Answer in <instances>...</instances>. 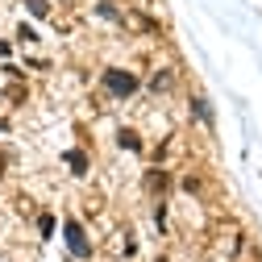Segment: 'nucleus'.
<instances>
[{
    "instance_id": "obj_1",
    "label": "nucleus",
    "mask_w": 262,
    "mask_h": 262,
    "mask_svg": "<svg viewBox=\"0 0 262 262\" xmlns=\"http://www.w3.org/2000/svg\"><path fill=\"white\" fill-rule=\"evenodd\" d=\"M104 88L117 96V100H125V96H134V92H138V75H129V71L113 67V71H104Z\"/></svg>"
},
{
    "instance_id": "obj_2",
    "label": "nucleus",
    "mask_w": 262,
    "mask_h": 262,
    "mask_svg": "<svg viewBox=\"0 0 262 262\" xmlns=\"http://www.w3.org/2000/svg\"><path fill=\"white\" fill-rule=\"evenodd\" d=\"M62 229H67V250H71L75 258H88V254H92V242H88V233H83V225H79V221H67Z\"/></svg>"
},
{
    "instance_id": "obj_3",
    "label": "nucleus",
    "mask_w": 262,
    "mask_h": 262,
    "mask_svg": "<svg viewBox=\"0 0 262 262\" xmlns=\"http://www.w3.org/2000/svg\"><path fill=\"white\" fill-rule=\"evenodd\" d=\"M62 158H67V167H71V175H88V154H83V150H67Z\"/></svg>"
},
{
    "instance_id": "obj_4",
    "label": "nucleus",
    "mask_w": 262,
    "mask_h": 262,
    "mask_svg": "<svg viewBox=\"0 0 262 262\" xmlns=\"http://www.w3.org/2000/svg\"><path fill=\"white\" fill-rule=\"evenodd\" d=\"M117 142H121V150H142V138L134 134V129H121V134H117Z\"/></svg>"
},
{
    "instance_id": "obj_5",
    "label": "nucleus",
    "mask_w": 262,
    "mask_h": 262,
    "mask_svg": "<svg viewBox=\"0 0 262 262\" xmlns=\"http://www.w3.org/2000/svg\"><path fill=\"white\" fill-rule=\"evenodd\" d=\"M191 113L200 117L204 125H212V108H208V100H204V96H195V100H191Z\"/></svg>"
},
{
    "instance_id": "obj_6",
    "label": "nucleus",
    "mask_w": 262,
    "mask_h": 262,
    "mask_svg": "<svg viewBox=\"0 0 262 262\" xmlns=\"http://www.w3.org/2000/svg\"><path fill=\"white\" fill-rule=\"evenodd\" d=\"M25 5H29V13H34L38 21H42V17H50V5H46V0H25Z\"/></svg>"
},
{
    "instance_id": "obj_7",
    "label": "nucleus",
    "mask_w": 262,
    "mask_h": 262,
    "mask_svg": "<svg viewBox=\"0 0 262 262\" xmlns=\"http://www.w3.org/2000/svg\"><path fill=\"white\" fill-rule=\"evenodd\" d=\"M150 88H154V92H167V88H171V71H162V75H154V79H150Z\"/></svg>"
},
{
    "instance_id": "obj_8",
    "label": "nucleus",
    "mask_w": 262,
    "mask_h": 262,
    "mask_svg": "<svg viewBox=\"0 0 262 262\" xmlns=\"http://www.w3.org/2000/svg\"><path fill=\"white\" fill-rule=\"evenodd\" d=\"M17 42H38V34H34L29 25H21V29H17Z\"/></svg>"
},
{
    "instance_id": "obj_9",
    "label": "nucleus",
    "mask_w": 262,
    "mask_h": 262,
    "mask_svg": "<svg viewBox=\"0 0 262 262\" xmlns=\"http://www.w3.org/2000/svg\"><path fill=\"white\" fill-rule=\"evenodd\" d=\"M38 229H42V237H50V233H54V216H42Z\"/></svg>"
},
{
    "instance_id": "obj_10",
    "label": "nucleus",
    "mask_w": 262,
    "mask_h": 262,
    "mask_svg": "<svg viewBox=\"0 0 262 262\" xmlns=\"http://www.w3.org/2000/svg\"><path fill=\"white\" fill-rule=\"evenodd\" d=\"M100 17H108V21H117V17H121V13H117V9H113V5H108V0H104V5H100Z\"/></svg>"
},
{
    "instance_id": "obj_11",
    "label": "nucleus",
    "mask_w": 262,
    "mask_h": 262,
    "mask_svg": "<svg viewBox=\"0 0 262 262\" xmlns=\"http://www.w3.org/2000/svg\"><path fill=\"white\" fill-rule=\"evenodd\" d=\"M0 167H5V154H0ZM0 175H5V171H0Z\"/></svg>"
},
{
    "instance_id": "obj_12",
    "label": "nucleus",
    "mask_w": 262,
    "mask_h": 262,
    "mask_svg": "<svg viewBox=\"0 0 262 262\" xmlns=\"http://www.w3.org/2000/svg\"><path fill=\"white\" fill-rule=\"evenodd\" d=\"M158 262H167V258H158Z\"/></svg>"
}]
</instances>
